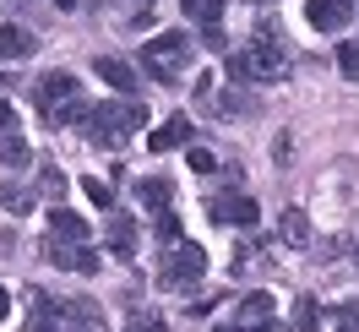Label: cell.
<instances>
[{"mask_svg": "<svg viewBox=\"0 0 359 332\" xmlns=\"http://www.w3.org/2000/svg\"><path fill=\"white\" fill-rule=\"evenodd\" d=\"M224 71H229V82H278V77H289V49L272 27H262L245 49H229Z\"/></svg>", "mask_w": 359, "mask_h": 332, "instance_id": "cell-1", "label": "cell"}, {"mask_svg": "<svg viewBox=\"0 0 359 332\" xmlns=\"http://www.w3.org/2000/svg\"><path fill=\"white\" fill-rule=\"evenodd\" d=\"M147 126V109L136 98H114V104H93V120L82 126L93 147H126V136Z\"/></svg>", "mask_w": 359, "mask_h": 332, "instance_id": "cell-2", "label": "cell"}, {"mask_svg": "<svg viewBox=\"0 0 359 332\" xmlns=\"http://www.w3.org/2000/svg\"><path fill=\"white\" fill-rule=\"evenodd\" d=\"M185 60H191V33H158L142 44V66L153 82H180Z\"/></svg>", "mask_w": 359, "mask_h": 332, "instance_id": "cell-3", "label": "cell"}, {"mask_svg": "<svg viewBox=\"0 0 359 332\" xmlns=\"http://www.w3.org/2000/svg\"><path fill=\"white\" fill-rule=\"evenodd\" d=\"M207 272V251L191 240H180L163 251V262H158V288H175V294H185V288H196V278Z\"/></svg>", "mask_w": 359, "mask_h": 332, "instance_id": "cell-4", "label": "cell"}, {"mask_svg": "<svg viewBox=\"0 0 359 332\" xmlns=\"http://www.w3.org/2000/svg\"><path fill=\"white\" fill-rule=\"evenodd\" d=\"M33 98H39V109H44V114H55L60 104L82 98V82H76L71 71H44V77H39V88H33Z\"/></svg>", "mask_w": 359, "mask_h": 332, "instance_id": "cell-5", "label": "cell"}, {"mask_svg": "<svg viewBox=\"0 0 359 332\" xmlns=\"http://www.w3.org/2000/svg\"><path fill=\"white\" fill-rule=\"evenodd\" d=\"M354 0H305V22L316 27V33H343V27L354 22Z\"/></svg>", "mask_w": 359, "mask_h": 332, "instance_id": "cell-6", "label": "cell"}, {"mask_svg": "<svg viewBox=\"0 0 359 332\" xmlns=\"http://www.w3.org/2000/svg\"><path fill=\"white\" fill-rule=\"evenodd\" d=\"M44 262H55L60 272H98V251L93 245H66L49 234L44 240Z\"/></svg>", "mask_w": 359, "mask_h": 332, "instance_id": "cell-7", "label": "cell"}, {"mask_svg": "<svg viewBox=\"0 0 359 332\" xmlns=\"http://www.w3.org/2000/svg\"><path fill=\"white\" fill-rule=\"evenodd\" d=\"M207 213H212V223H234V229H256L262 223V207L250 197H212Z\"/></svg>", "mask_w": 359, "mask_h": 332, "instance_id": "cell-8", "label": "cell"}, {"mask_svg": "<svg viewBox=\"0 0 359 332\" xmlns=\"http://www.w3.org/2000/svg\"><path fill=\"white\" fill-rule=\"evenodd\" d=\"M93 71H98V77L120 93V98H136V82H142V77H136L131 60H120V55H98V60H93Z\"/></svg>", "mask_w": 359, "mask_h": 332, "instance_id": "cell-9", "label": "cell"}, {"mask_svg": "<svg viewBox=\"0 0 359 332\" xmlns=\"http://www.w3.org/2000/svg\"><path fill=\"white\" fill-rule=\"evenodd\" d=\"M104 245H109L120 262L136 256V218L131 213H109V218H104Z\"/></svg>", "mask_w": 359, "mask_h": 332, "instance_id": "cell-10", "label": "cell"}, {"mask_svg": "<svg viewBox=\"0 0 359 332\" xmlns=\"http://www.w3.org/2000/svg\"><path fill=\"white\" fill-rule=\"evenodd\" d=\"M185 142H191V120H185V114H169V120L147 136V153H175V147H185Z\"/></svg>", "mask_w": 359, "mask_h": 332, "instance_id": "cell-11", "label": "cell"}, {"mask_svg": "<svg viewBox=\"0 0 359 332\" xmlns=\"http://www.w3.org/2000/svg\"><path fill=\"white\" fill-rule=\"evenodd\" d=\"M272 294L267 288H250L245 300H240V305H234V327H262V321H272Z\"/></svg>", "mask_w": 359, "mask_h": 332, "instance_id": "cell-12", "label": "cell"}, {"mask_svg": "<svg viewBox=\"0 0 359 332\" xmlns=\"http://www.w3.org/2000/svg\"><path fill=\"white\" fill-rule=\"evenodd\" d=\"M136 201H142V207H147V213H169V201H175V185H169V180L163 175H147V180H136Z\"/></svg>", "mask_w": 359, "mask_h": 332, "instance_id": "cell-13", "label": "cell"}, {"mask_svg": "<svg viewBox=\"0 0 359 332\" xmlns=\"http://www.w3.org/2000/svg\"><path fill=\"white\" fill-rule=\"evenodd\" d=\"M49 234L66 240V245H88V218L71 213V207H55V213H49Z\"/></svg>", "mask_w": 359, "mask_h": 332, "instance_id": "cell-14", "label": "cell"}, {"mask_svg": "<svg viewBox=\"0 0 359 332\" xmlns=\"http://www.w3.org/2000/svg\"><path fill=\"white\" fill-rule=\"evenodd\" d=\"M278 240L294 245V251H305V245H311V218H305L299 207H283V213H278Z\"/></svg>", "mask_w": 359, "mask_h": 332, "instance_id": "cell-15", "label": "cell"}, {"mask_svg": "<svg viewBox=\"0 0 359 332\" xmlns=\"http://www.w3.org/2000/svg\"><path fill=\"white\" fill-rule=\"evenodd\" d=\"M33 49H39V39H33L27 27H17V22L0 27V60H27Z\"/></svg>", "mask_w": 359, "mask_h": 332, "instance_id": "cell-16", "label": "cell"}, {"mask_svg": "<svg viewBox=\"0 0 359 332\" xmlns=\"http://www.w3.org/2000/svg\"><path fill=\"white\" fill-rule=\"evenodd\" d=\"M0 164H11V169H22V164H33V147H27L22 126H17V131H0Z\"/></svg>", "mask_w": 359, "mask_h": 332, "instance_id": "cell-17", "label": "cell"}, {"mask_svg": "<svg viewBox=\"0 0 359 332\" xmlns=\"http://www.w3.org/2000/svg\"><path fill=\"white\" fill-rule=\"evenodd\" d=\"M66 321H76L88 332H104V305L98 300H66Z\"/></svg>", "mask_w": 359, "mask_h": 332, "instance_id": "cell-18", "label": "cell"}, {"mask_svg": "<svg viewBox=\"0 0 359 332\" xmlns=\"http://www.w3.org/2000/svg\"><path fill=\"white\" fill-rule=\"evenodd\" d=\"M33 201H39L33 185H17V180H6V185H0V207H6V213H17V218L33 213Z\"/></svg>", "mask_w": 359, "mask_h": 332, "instance_id": "cell-19", "label": "cell"}, {"mask_svg": "<svg viewBox=\"0 0 359 332\" xmlns=\"http://www.w3.org/2000/svg\"><path fill=\"white\" fill-rule=\"evenodd\" d=\"M44 120L55 126V131H66V126H88V120H93V104H88V98H71V104H60V109L44 114Z\"/></svg>", "mask_w": 359, "mask_h": 332, "instance_id": "cell-20", "label": "cell"}, {"mask_svg": "<svg viewBox=\"0 0 359 332\" xmlns=\"http://www.w3.org/2000/svg\"><path fill=\"white\" fill-rule=\"evenodd\" d=\"M180 11H185L196 27H218L224 22V0H180Z\"/></svg>", "mask_w": 359, "mask_h": 332, "instance_id": "cell-21", "label": "cell"}, {"mask_svg": "<svg viewBox=\"0 0 359 332\" xmlns=\"http://www.w3.org/2000/svg\"><path fill=\"white\" fill-rule=\"evenodd\" d=\"M212 109H218V114L229 120V114H250V109H256V98H250L245 88H234V82H229V88L218 93V98H212Z\"/></svg>", "mask_w": 359, "mask_h": 332, "instance_id": "cell-22", "label": "cell"}, {"mask_svg": "<svg viewBox=\"0 0 359 332\" xmlns=\"http://www.w3.org/2000/svg\"><path fill=\"white\" fill-rule=\"evenodd\" d=\"M289 332H321V305H316V294H299V300H294Z\"/></svg>", "mask_w": 359, "mask_h": 332, "instance_id": "cell-23", "label": "cell"}, {"mask_svg": "<svg viewBox=\"0 0 359 332\" xmlns=\"http://www.w3.org/2000/svg\"><path fill=\"white\" fill-rule=\"evenodd\" d=\"M66 185H71V180L60 175V164H39V197H49L55 207H60V197H66Z\"/></svg>", "mask_w": 359, "mask_h": 332, "instance_id": "cell-24", "label": "cell"}, {"mask_svg": "<svg viewBox=\"0 0 359 332\" xmlns=\"http://www.w3.org/2000/svg\"><path fill=\"white\" fill-rule=\"evenodd\" d=\"M82 191H88V201H93V207H104V213H114V185H109V180L88 175V180H82Z\"/></svg>", "mask_w": 359, "mask_h": 332, "instance_id": "cell-25", "label": "cell"}, {"mask_svg": "<svg viewBox=\"0 0 359 332\" xmlns=\"http://www.w3.org/2000/svg\"><path fill=\"white\" fill-rule=\"evenodd\" d=\"M337 71H343L348 82H359V39H348V44H337Z\"/></svg>", "mask_w": 359, "mask_h": 332, "instance_id": "cell-26", "label": "cell"}, {"mask_svg": "<svg viewBox=\"0 0 359 332\" xmlns=\"http://www.w3.org/2000/svg\"><path fill=\"white\" fill-rule=\"evenodd\" d=\"M153 234H158V245H163V251H169V245H180V218H175V213H158V218H153Z\"/></svg>", "mask_w": 359, "mask_h": 332, "instance_id": "cell-27", "label": "cell"}, {"mask_svg": "<svg viewBox=\"0 0 359 332\" xmlns=\"http://www.w3.org/2000/svg\"><path fill=\"white\" fill-rule=\"evenodd\" d=\"M332 327L337 332H359V300H343V305L332 310Z\"/></svg>", "mask_w": 359, "mask_h": 332, "instance_id": "cell-28", "label": "cell"}, {"mask_svg": "<svg viewBox=\"0 0 359 332\" xmlns=\"http://www.w3.org/2000/svg\"><path fill=\"white\" fill-rule=\"evenodd\" d=\"M126 332H163V316H153V310H136L131 321H126Z\"/></svg>", "mask_w": 359, "mask_h": 332, "instance_id": "cell-29", "label": "cell"}, {"mask_svg": "<svg viewBox=\"0 0 359 332\" xmlns=\"http://www.w3.org/2000/svg\"><path fill=\"white\" fill-rule=\"evenodd\" d=\"M191 169H196V175H212V169H218V158L207 153V147H191Z\"/></svg>", "mask_w": 359, "mask_h": 332, "instance_id": "cell-30", "label": "cell"}, {"mask_svg": "<svg viewBox=\"0 0 359 332\" xmlns=\"http://www.w3.org/2000/svg\"><path fill=\"white\" fill-rule=\"evenodd\" d=\"M202 44H207V49H229V39H224V27H202Z\"/></svg>", "mask_w": 359, "mask_h": 332, "instance_id": "cell-31", "label": "cell"}, {"mask_svg": "<svg viewBox=\"0 0 359 332\" xmlns=\"http://www.w3.org/2000/svg\"><path fill=\"white\" fill-rule=\"evenodd\" d=\"M0 131H17V109L11 104H0Z\"/></svg>", "mask_w": 359, "mask_h": 332, "instance_id": "cell-32", "label": "cell"}, {"mask_svg": "<svg viewBox=\"0 0 359 332\" xmlns=\"http://www.w3.org/2000/svg\"><path fill=\"white\" fill-rule=\"evenodd\" d=\"M6 316H11V294L0 288V321H6Z\"/></svg>", "mask_w": 359, "mask_h": 332, "instance_id": "cell-33", "label": "cell"}, {"mask_svg": "<svg viewBox=\"0 0 359 332\" xmlns=\"http://www.w3.org/2000/svg\"><path fill=\"white\" fill-rule=\"evenodd\" d=\"M60 332H88V327H76V321H60Z\"/></svg>", "mask_w": 359, "mask_h": 332, "instance_id": "cell-34", "label": "cell"}, {"mask_svg": "<svg viewBox=\"0 0 359 332\" xmlns=\"http://www.w3.org/2000/svg\"><path fill=\"white\" fill-rule=\"evenodd\" d=\"M212 332H240V327H234V321H224V327H212Z\"/></svg>", "mask_w": 359, "mask_h": 332, "instance_id": "cell-35", "label": "cell"}, {"mask_svg": "<svg viewBox=\"0 0 359 332\" xmlns=\"http://www.w3.org/2000/svg\"><path fill=\"white\" fill-rule=\"evenodd\" d=\"M6 88H11V77H6V71H0V93H6Z\"/></svg>", "mask_w": 359, "mask_h": 332, "instance_id": "cell-36", "label": "cell"}, {"mask_svg": "<svg viewBox=\"0 0 359 332\" xmlns=\"http://www.w3.org/2000/svg\"><path fill=\"white\" fill-rule=\"evenodd\" d=\"M55 6H60V11H71V6H76V0H55Z\"/></svg>", "mask_w": 359, "mask_h": 332, "instance_id": "cell-37", "label": "cell"}, {"mask_svg": "<svg viewBox=\"0 0 359 332\" xmlns=\"http://www.w3.org/2000/svg\"><path fill=\"white\" fill-rule=\"evenodd\" d=\"M354 262H359V245H354Z\"/></svg>", "mask_w": 359, "mask_h": 332, "instance_id": "cell-38", "label": "cell"}, {"mask_svg": "<svg viewBox=\"0 0 359 332\" xmlns=\"http://www.w3.org/2000/svg\"><path fill=\"white\" fill-rule=\"evenodd\" d=\"M93 6H104V0H93Z\"/></svg>", "mask_w": 359, "mask_h": 332, "instance_id": "cell-39", "label": "cell"}, {"mask_svg": "<svg viewBox=\"0 0 359 332\" xmlns=\"http://www.w3.org/2000/svg\"><path fill=\"white\" fill-rule=\"evenodd\" d=\"M256 6H267V0H256Z\"/></svg>", "mask_w": 359, "mask_h": 332, "instance_id": "cell-40", "label": "cell"}]
</instances>
